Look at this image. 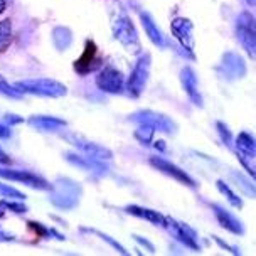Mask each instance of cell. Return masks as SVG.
<instances>
[{
  "label": "cell",
  "mask_w": 256,
  "mask_h": 256,
  "mask_svg": "<svg viewBox=\"0 0 256 256\" xmlns=\"http://www.w3.org/2000/svg\"><path fill=\"white\" fill-rule=\"evenodd\" d=\"M51 194H49V200L56 206L58 209L62 211H70L74 209L80 204V199L83 196V189L76 180L68 179V177H59V179L51 184Z\"/></svg>",
  "instance_id": "1"
},
{
  "label": "cell",
  "mask_w": 256,
  "mask_h": 256,
  "mask_svg": "<svg viewBox=\"0 0 256 256\" xmlns=\"http://www.w3.org/2000/svg\"><path fill=\"white\" fill-rule=\"evenodd\" d=\"M113 36H115V39L128 52L138 54L142 51L138 32H136L132 19L128 16H125V14L118 16L115 22H113Z\"/></svg>",
  "instance_id": "2"
},
{
  "label": "cell",
  "mask_w": 256,
  "mask_h": 256,
  "mask_svg": "<svg viewBox=\"0 0 256 256\" xmlns=\"http://www.w3.org/2000/svg\"><path fill=\"white\" fill-rule=\"evenodd\" d=\"M14 88H17L20 93L38 94V96H49V98H61L68 93L66 86L54 80H26L16 83Z\"/></svg>",
  "instance_id": "3"
},
{
  "label": "cell",
  "mask_w": 256,
  "mask_h": 256,
  "mask_svg": "<svg viewBox=\"0 0 256 256\" xmlns=\"http://www.w3.org/2000/svg\"><path fill=\"white\" fill-rule=\"evenodd\" d=\"M236 38L243 49L250 54L251 59L256 58V26L254 16L250 12H243L236 19Z\"/></svg>",
  "instance_id": "4"
},
{
  "label": "cell",
  "mask_w": 256,
  "mask_h": 256,
  "mask_svg": "<svg viewBox=\"0 0 256 256\" xmlns=\"http://www.w3.org/2000/svg\"><path fill=\"white\" fill-rule=\"evenodd\" d=\"M128 120L138 123V125H148V126H152L154 130L164 132V134H176L177 132L176 122H174L170 116L152 112V110H140V112H135L134 115H130Z\"/></svg>",
  "instance_id": "5"
},
{
  "label": "cell",
  "mask_w": 256,
  "mask_h": 256,
  "mask_svg": "<svg viewBox=\"0 0 256 256\" xmlns=\"http://www.w3.org/2000/svg\"><path fill=\"white\" fill-rule=\"evenodd\" d=\"M150 54L145 52L142 54L136 61L134 71H132L130 78H128V83H126V90L128 94L134 96V98H138V96L144 93L145 86H147L148 81V74H150Z\"/></svg>",
  "instance_id": "6"
},
{
  "label": "cell",
  "mask_w": 256,
  "mask_h": 256,
  "mask_svg": "<svg viewBox=\"0 0 256 256\" xmlns=\"http://www.w3.org/2000/svg\"><path fill=\"white\" fill-rule=\"evenodd\" d=\"M236 154L243 167L254 177V160H256V144L254 136L248 132H241L236 138Z\"/></svg>",
  "instance_id": "7"
},
{
  "label": "cell",
  "mask_w": 256,
  "mask_h": 256,
  "mask_svg": "<svg viewBox=\"0 0 256 256\" xmlns=\"http://www.w3.org/2000/svg\"><path fill=\"white\" fill-rule=\"evenodd\" d=\"M218 72L226 81H236L246 76V62L238 52H226L218 66Z\"/></svg>",
  "instance_id": "8"
},
{
  "label": "cell",
  "mask_w": 256,
  "mask_h": 256,
  "mask_svg": "<svg viewBox=\"0 0 256 256\" xmlns=\"http://www.w3.org/2000/svg\"><path fill=\"white\" fill-rule=\"evenodd\" d=\"M166 228L172 232L179 243H182L186 248L199 251V243H198V232H196L189 224L179 222L174 218H166Z\"/></svg>",
  "instance_id": "9"
},
{
  "label": "cell",
  "mask_w": 256,
  "mask_h": 256,
  "mask_svg": "<svg viewBox=\"0 0 256 256\" xmlns=\"http://www.w3.org/2000/svg\"><path fill=\"white\" fill-rule=\"evenodd\" d=\"M64 138H66L68 142H71L72 145L81 150L84 155H88V157H94V158H102V160H110L113 157L112 150L103 147V145H98L94 144V142H90L86 140L84 136L81 135H76V134H66L64 135Z\"/></svg>",
  "instance_id": "10"
},
{
  "label": "cell",
  "mask_w": 256,
  "mask_h": 256,
  "mask_svg": "<svg viewBox=\"0 0 256 256\" xmlns=\"http://www.w3.org/2000/svg\"><path fill=\"white\" fill-rule=\"evenodd\" d=\"M0 177L8 180H16V182H22V184L32 187V189L38 190H49L51 189V184L48 180L42 179V177L36 176L29 170H14V168H0Z\"/></svg>",
  "instance_id": "11"
},
{
  "label": "cell",
  "mask_w": 256,
  "mask_h": 256,
  "mask_svg": "<svg viewBox=\"0 0 256 256\" xmlns=\"http://www.w3.org/2000/svg\"><path fill=\"white\" fill-rule=\"evenodd\" d=\"M150 166L157 168L158 172L166 174V176L172 177V179H176L177 182H180V184H184V186H189V187L198 186L196 184V180L192 179L186 170H182L180 167H177L176 164L168 162V160L164 158V157H150Z\"/></svg>",
  "instance_id": "12"
},
{
  "label": "cell",
  "mask_w": 256,
  "mask_h": 256,
  "mask_svg": "<svg viewBox=\"0 0 256 256\" xmlns=\"http://www.w3.org/2000/svg\"><path fill=\"white\" fill-rule=\"evenodd\" d=\"M103 64V59L98 58V48L93 40H86V48L84 52L78 61H74V70L76 72H80L81 76L88 74V72H93L96 70H100Z\"/></svg>",
  "instance_id": "13"
},
{
  "label": "cell",
  "mask_w": 256,
  "mask_h": 256,
  "mask_svg": "<svg viewBox=\"0 0 256 256\" xmlns=\"http://www.w3.org/2000/svg\"><path fill=\"white\" fill-rule=\"evenodd\" d=\"M96 86L104 93L118 94L123 91V74L116 68H104L96 78Z\"/></svg>",
  "instance_id": "14"
},
{
  "label": "cell",
  "mask_w": 256,
  "mask_h": 256,
  "mask_svg": "<svg viewBox=\"0 0 256 256\" xmlns=\"http://www.w3.org/2000/svg\"><path fill=\"white\" fill-rule=\"evenodd\" d=\"M172 34H174V38L179 40L186 51H189V52L194 51V46H196L194 26H192V22L189 19H186V17H177V19H174Z\"/></svg>",
  "instance_id": "15"
},
{
  "label": "cell",
  "mask_w": 256,
  "mask_h": 256,
  "mask_svg": "<svg viewBox=\"0 0 256 256\" xmlns=\"http://www.w3.org/2000/svg\"><path fill=\"white\" fill-rule=\"evenodd\" d=\"M70 164L72 166L80 167L81 170H86V172H93V174H98V176H106L108 174V167L103 164L102 158H94V157H88V155H78V154H72V152H68L66 157Z\"/></svg>",
  "instance_id": "16"
},
{
  "label": "cell",
  "mask_w": 256,
  "mask_h": 256,
  "mask_svg": "<svg viewBox=\"0 0 256 256\" xmlns=\"http://www.w3.org/2000/svg\"><path fill=\"white\" fill-rule=\"evenodd\" d=\"M180 81H182V86H184V91L189 96V100L196 106L202 108L204 106V100H202V94L199 91V84H198V76L192 68H184L180 71Z\"/></svg>",
  "instance_id": "17"
},
{
  "label": "cell",
  "mask_w": 256,
  "mask_h": 256,
  "mask_svg": "<svg viewBox=\"0 0 256 256\" xmlns=\"http://www.w3.org/2000/svg\"><path fill=\"white\" fill-rule=\"evenodd\" d=\"M211 209H212L214 216H216V219H218V222L221 224L224 230H228L230 232H232V234H240V236L244 234L243 222H241L234 214L230 212L228 209L221 208V206H218V204H212Z\"/></svg>",
  "instance_id": "18"
},
{
  "label": "cell",
  "mask_w": 256,
  "mask_h": 256,
  "mask_svg": "<svg viewBox=\"0 0 256 256\" xmlns=\"http://www.w3.org/2000/svg\"><path fill=\"white\" fill-rule=\"evenodd\" d=\"M125 211L132 216L147 219L148 222L155 224V226H166V216H162L160 212L154 211V209H147V208H140V206H126Z\"/></svg>",
  "instance_id": "19"
},
{
  "label": "cell",
  "mask_w": 256,
  "mask_h": 256,
  "mask_svg": "<svg viewBox=\"0 0 256 256\" xmlns=\"http://www.w3.org/2000/svg\"><path fill=\"white\" fill-rule=\"evenodd\" d=\"M29 125L40 132H56L66 126V122L56 116H30Z\"/></svg>",
  "instance_id": "20"
},
{
  "label": "cell",
  "mask_w": 256,
  "mask_h": 256,
  "mask_svg": "<svg viewBox=\"0 0 256 256\" xmlns=\"http://www.w3.org/2000/svg\"><path fill=\"white\" fill-rule=\"evenodd\" d=\"M140 19H142V24H144V29H145V32H147L150 40H152L155 46H158V48H166L167 42H166V39H164V36H162V30L157 27V24L154 22L152 17H150L147 12H142Z\"/></svg>",
  "instance_id": "21"
},
{
  "label": "cell",
  "mask_w": 256,
  "mask_h": 256,
  "mask_svg": "<svg viewBox=\"0 0 256 256\" xmlns=\"http://www.w3.org/2000/svg\"><path fill=\"white\" fill-rule=\"evenodd\" d=\"M52 42L59 51H66L72 42V32L68 27H56L52 30Z\"/></svg>",
  "instance_id": "22"
},
{
  "label": "cell",
  "mask_w": 256,
  "mask_h": 256,
  "mask_svg": "<svg viewBox=\"0 0 256 256\" xmlns=\"http://www.w3.org/2000/svg\"><path fill=\"white\" fill-rule=\"evenodd\" d=\"M216 187H218V190L224 196V198L228 199V202H230L232 208H236V209L243 208V200H241V198L236 194V192H232V189H231L230 186L224 184V180H218L216 182Z\"/></svg>",
  "instance_id": "23"
},
{
  "label": "cell",
  "mask_w": 256,
  "mask_h": 256,
  "mask_svg": "<svg viewBox=\"0 0 256 256\" xmlns=\"http://www.w3.org/2000/svg\"><path fill=\"white\" fill-rule=\"evenodd\" d=\"M10 40H12V24L7 19L0 22V52H4L10 46Z\"/></svg>",
  "instance_id": "24"
},
{
  "label": "cell",
  "mask_w": 256,
  "mask_h": 256,
  "mask_svg": "<svg viewBox=\"0 0 256 256\" xmlns=\"http://www.w3.org/2000/svg\"><path fill=\"white\" fill-rule=\"evenodd\" d=\"M29 224V228L32 231L36 232V234H39L40 238H49V236H54L56 238V240H66V238H64L62 234H59L58 231H54V230H49V228H46V226H42V224L40 222H36V221H29L27 222Z\"/></svg>",
  "instance_id": "25"
},
{
  "label": "cell",
  "mask_w": 256,
  "mask_h": 256,
  "mask_svg": "<svg viewBox=\"0 0 256 256\" xmlns=\"http://www.w3.org/2000/svg\"><path fill=\"white\" fill-rule=\"evenodd\" d=\"M83 231H84V232H93V234L100 236L103 241H106V243H108L110 246H112V248L115 250L116 253H120V254H123V256H128V254H130V253H128V251H126L125 248H123V246H122L120 243H118L116 240H113L112 236L104 234V232H100V231H96V230H86V228H83Z\"/></svg>",
  "instance_id": "26"
},
{
  "label": "cell",
  "mask_w": 256,
  "mask_h": 256,
  "mask_svg": "<svg viewBox=\"0 0 256 256\" xmlns=\"http://www.w3.org/2000/svg\"><path fill=\"white\" fill-rule=\"evenodd\" d=\"M154 134H155V130L152 126L140 125L135 130V138L138 140L142 145H150V144H152V140H154Z\"/></svg>",
  "instance_id": "27"
},
{
  "label": "cell",
  "mask_w": 256,
  "mask_h": 256,
  "mask_svg": "<svg viewBox=\"0 0 256 256\" xmlns=\"http://www.w3.org/2000/svg\"><path fill=\"white\" fill-rule=\"evenodd\" d=\"M216 126H218L219 136H221V140L224 142V145H226V147H230V148L234 147V140H232V135H231V132H230V128H228L226 123L218 122Z\"/></svg>",
  "instance_id": "28"
},
{
  "label": "cell",
  "mask_w": 256,
  "mask_h": 256,
  "mask_svg": "<svg viewBox=\"0 0 256 256\" xmlns=\"http://www.w3.org/2000/svg\"><path fill=\"white\" fill-rule=\"evenodd\" d=\"M231 177H232V179H234V180L238 182V184H240L241 189H244L246 194L251 196V199L254 198V186L251 184V182H250L248 179H246V177L241 176L240 172H238V174H236V172H231Z\"/></svg>",
  "instance_id": "29"
},
{
  "label": "cell",
  "mask_w": 256,
  "mask_h": 256,
  "mask_svg": "<svg viewBox=\"0 0 256 256\" xmlns=\"http://www.w3.org/2000/svg\"><path fill=\"white\" fill-rule=\"evenodd\" d=\"M0 196H2V198H10V199H26V194H22L20 190L14 189V187L7 184H0Z\"/></svg>",
  "instance_id": "30"
},
{
  "label": "cell",
  "mask_w": 256,
  "mask_h": 256,
  "mask_svg": "<svg viewBox=\"0 0 256 256\" xmlns=\"http://www.w3.org/2000/svg\"><path fill=\"white\" fill-rule=\"evenodd\" d=\"M4 206H6V209L7 211H12V212H16V214H24L27 212V208L24 204H20V202H12V200H2Z\"/></svg>",
  "instance_id": "31"
},
{
  "label": "cell",
  "mask_w": 256,
  "mask_h": 256,
  "mask_svg": "<svg viewBox=\"0 0 256 256\" xmlns=\"http://www.w3.org/2000/svg\"><path fill=\"white\" fill-rule=\"evenodd\" d=\"M212 240L216 241V243H218L219 246H221L222 250H228V251H230L231 254H241V251H240V250H238V248H234V246H231V244H228L226 241H222V240H221V238H219V236H212Z\"/></svg>",
  "instance_id": "32"
},
{
  "label": "cell",
  "mask_w": 256,
  "mask_h": 256,
  "mask_svg": "<svg viewBox=\"0 0 256 256\" xmlns=\"http://www.w3.org/2000/svg\"><path fill=\"white\" fill-rule=\"evenodd\" d=\"M134 240L138 243L140 246H144L145 250L148 251V253H155V246L150 243L148 240H145V238H142V236H138V234H134Z\"/></svg>",
  "instance_id": "33"
},
{
  "label": "cell",
  "mask_w": 256,
  "mask_h": 256,
  "mask_svg": "<svg viewBox=\"0 0 256 256\" xmlns=\"http://www.w3.org/2000/svg\"><path fill=\"white\" fill-rule=\"evenodd\" d=\"M0 241H2V243H10V241H16V236H12V234H8V232L0 230Z\"/></svg>",
  "instance_id": "34"
},
{
  "label": "cell",
  "mask_w": 256,
  "mask_h": 256,
  "mask_svg": "<svg viewBox=\"0 0 256 256\" xmlns=\"http://www.w3.org/2000/svg\"><path fill=\"white\" fill-rule=\"evenodd\" d=\"M6 122L8 123V125H17V123H20L22 122V118L20 116H17V115H6Z\"/></svg>",
  "instance_id": "35"
},
{
  "label": "cell",
  "mask_w": 256,
  "mask_h": 256,
  "mask_svg": "<svg viewBox=\"0 0 256 256\" xmlns=\"http://www.w3.org/2000/svg\"><path fill=\"white\" fill-rule=\"evenodd\" d=\"M8 136H10V130L0 123V138H8Z\"/></svg>",
  "instance_id": "36"
},
{
  "label": "cell",
  "mask_w": 256,
  "mask_h": 256,
  "mask_svg": "<svg viewBox=\"0 0 256 256\" xmlns=\"http://www.w3.org/2000/svg\"><path fill=\"white\" fill-rule=\"evenodd\" d=\"M0 164H10V158H8V155L2 148H0Z\"/></svg>",
  "instance_id": "37"
},
{
  "label": "cell",
  "mask_w": 256,
  "mask_h": 256,
  "mask_svg": "<svg viewBox=\"0 0 256 256\" xmlns=\"http://www.w3.org/2000/svg\"><path fill=\"white\" fill-rule=\"evenodd\" d=\"M154 144H155V148H158V150H166V142L158 140V142H154Z\"/></svg>",
  "instance_id": "38"
},
{
  "label": "cell",
  "mask_w": 256,
  "mask_h": 256,
  "mask_svg": "<svg viewBox=\"0 0 256 256\" xmlns=\"http://www.w3.org/2000/svg\"><path fill=\"white\" fill-rule=\"evenodd\" d=\"M6 211H7V209H6V206H4V202H2V200H0V218H4V216H6Z\"/></svg>",
  "instance_id": "39"
},
{
  "label": "cell",
  "mask_w": 256,
  "mask_h": 256,
  "mask_svg": "<svg viewBox=\"0 0 256 256\" xmlns=\"http://www.w3.org/2000/svg\"><path fill=\"white\" fill-rule=\"evenodd\" d=\"M6 10V0H0V14Z\"/></svg>",
  "instance_id": "40"
},
{
  "label": "cell",
  "mask_w": 256,
  "mask_h": 256,
  "mask_svg": "<svg viewBox=\"0 0 256 256\" xmlns=\"http://www.w3.org/2000/svg\"><path fill=\"white\" fill-rule=\"evenodd\" d=\"M254 2H256V0H246V4H248V6H251V7L254 6Z\"/></svg>",
  "instance_id": "41"
}]
</instances>
